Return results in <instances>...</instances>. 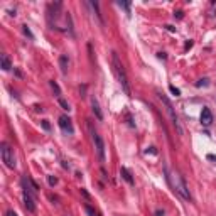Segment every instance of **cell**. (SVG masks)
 Listing matches in <instances>:
<instances>
[{"mask_svg":"<svg viewBox=\"0 0 216 216\" xmlns=\"http://www.w3.org/2000/svg\"><path fill=\"white\" fill-rule=\"evenodd\" d=\"M120 176H122L123 179H125L130 186H134V177H132V174L128 172V169H127V167H120Z\"/></svg>","mask_w":216,"mask_h":216,"instance_id":"13","label":"cell"},{"mask_svg":"<svg viewBox=\"0 0 216 216\" xmlns=\"http://www.w3.org/2000/svg\"><path fill=\"white\" fill-rule=\"evenodd\" d=\"M165 213H164V209H157L155 211V216H164Z\"/></svg>","mask_w":216,"mask_h":216,"instance_id":"24","label":"cell"},{"mask_svg":"<svg viewBox=\"0 0 216 216\" xmlns=\"http://www.w3.org/2000/svg\"><path fill=\"white\" fill-rule=\"evenodd\" d=\"M90 130H91V139H93L95 150H96L98 160H100V162H105V142H103L101 135H100L96 130H93V127H91V123H90Z\"/></svg>","mask_w":216,"mask_h":216,"instance_id":"4","label":"cell"},{"mask_svg":"<svg viewBox=\"0 0 216 216\" xmlns=\"http://www.w3.org/2000/svg\"><path fill=\"white\" fill-rule=\"evenodd\" d=\"M0 152H2V160L9 169H15V155H14V149L10 147L7 142H2L0 145Z\"/></svg>","mask_w":216,"mask_h":216,"instance_id":"5","label":"cell"},{"mask_svg":"<svg viewBox=\"0 0 216 216\" xmlns=\"http://www.w3.org/2000/svg\"><path fill=\"white\" fill-rule=\"evenodd\" d=\"M0 64H2V69H3V71H10L12 63H10V57L7 56V54H2V56H0Z\"/></svg>","mask_w":216,"mask_h":216,"instance_id":"12","label":"cell"},{"mask_svg":"<svg viewBox=\"0 0 216 216\" xmlns=\"http://www.w3.org/2000/svg\"><path fill=\"white\" fill-rule=\"evenodd\" d=\"M57 101H59V105L63 106V110H66V111H69V110H71V108H69V103L66 101L64 98H57Z\"/></svg>","mask_w":216,"mask_h":216,"instance_id":"17","label":"cell"},{"mask_svg":"<svg viewBox=\"0 0 216 216\" xmlns=\"http://www.w3.org/2000/svg\"><path fill=\"white\" fill-rule=\"evenodd\" d=\"M169 90H171V93H172V95H176V96H179V95H181V91H179V90H177V88H176V86H172V85H171V86H169Z\"/></svg>","mask_w":216,"mask_h":216,"instance_id":"22","label":"cell"},{"mask_svg":"<svg viewBox=\"0 0 216 216\" xmlns=\"http://www.w3.org/2000/svg\"><path fill=\"white\" fill-rule=\"evenodd\" d=\"M91 110H93L95 117L98 120H103V111H101V108H100V103H98L96 96H91Z\"/></svg>","mask_w":216,"mask_h":216,"instance_id":"10","label":"cell"},{"mask_svg":"<svg viewBox=\"0 0 216 216\" xmlns=\"http://www.w3.org/2000/svg\"><path fill=\"white\" fill-rule=\"evenodd\" d=\"M189 47H193V41H189V42H186V46H184V49H189Z\"/></svg>","mask_w":216,"mask_h":216,"instance_id":"26","label":"cell"},{"mask_svg":"<svg viewBox=\"0 0 216 216\" xmlns=\"http://www.w3.org/2000/svg\"><path fill=\"white\" fill-rule=\"evenodd\" d=\"M149 152H150V154H157V150L154 147H149V150H145V154H149Z\"/></svg>","mask_w":216,"mask_h":216,"instance_id":"25","label":"cell"},{"mask_svg":"<svg viewBox=\"0 0 216 216\" xmlns=\"http://www.w3.org/2000/svg\"><path fill=\"white\" fill-rule=\"evenodd\" d=\"M22 32H24V34H26V36L29 37V39H34V36H32V32H31V29H29L27 26H22Z\"/></svg>","mask_w":216,"mask_h":216,"instance_id":"18","label":"cell"},{"mask_svg":"<svg viewBox=\"0 0 216 216\" xmlns=\"http://www.w3.org/2000/svg\"><path fill=\"white\" fill-rule=\"evenodd\" d=\"M41 125H42V128H44V130H51V125H49V122H47V120H42V122H41Z\"/></svg>","mask_w":216,"mask_h":216,"instance_id":"23","label":"cell"},{"mask_svg":"<svg viewBox=\"0 0 216 216\" xmlns=\"http://www.w3.org/2000/svg\"><path fill=\"white\" fill-rule=\"evenodd\" d=\"M59 128L64 132V134H68V135H73L74 134V127H73V120L68 117V115H61L59 117Z\"/></svg>","mask_w":216,"mask_h":216,"instance_id":"6","label":"cell"},{"mask_svg":"<svg viewBox=\"0 0 216 216\" xmlns=\"http://www.w3.org/2000/svg\"><path fill=\"white\" fill-rule=\"evenodd\" d=\"M7 216H17V213H15V211H7Z\"/></svg>","mask_w":216,"mask_h":216,"instance_id":"28","label":"cell"},{"mask_svg":"<svg viewBox=\"0 0 216 216\" xmlns=\"http://www.w3.org/2000/svg\"><path fill=\"white\" fill-rule=\"evenodd\" d=\"M157 57H159V59H165V52H159V54H157Z\"/></svg>","mask_w":216,"mask_h":216,"instance_id":"27","label":"cell"},{"mask_svg":"<svg viewBox=\"0 0 216 216\" xmlns=\"http://www.w3.org/2000/svg\"><path fill=\"white\" fill-rule=\"evenodd\" d=\"M111 64H113V71H115V74H117V80L120 83V86H122V90L125 91V95L132 96V90H130V83H128L127 71H125V68H123L122 61H120L118 54L115 51L111 52Z\"/></svg>","mask_w":216,"mask_h":216,"instance_id":"2","label":"cell"},{"mask_svg":"<svg viewBox=\"0 0 216 216\" xmlns=\"http://www.w3.org/2000/svg\"><path fill=\"white\" fill-rule=\"evenodd\" d=\"M199 120H201V125H203V127H209L211 123H213V113H211V110H209L208 106H203Z\"/></svg>","mask_w":216,"mask_h":216,"instance_id":"8","label":"cell"},{"mask_svg":"<svg viewBox=\"0 0 216 216\" xmlns=\"http://www.w3.org/2000/svg\"><path fill=\"white\" fill-rule=\"evenodd\" d=\"M49 85H51V88H52V91H54V95H56L57 98H61L59 95H61V88H59V85H57L56 81H49Z\"/></svg>","mask_w":216,"mask_h":216,"instance_id":"15","label":"cell"},{"mask_svg":"<svg viewBox=\"0 0 216 216\" xmlns=\"http://www.w3.org/2000/svg\"><path fill=\"white\" fill-rule=\"evenodd\" d=\"M208 159H209V160H214V162H216V155H213V154H209V155H208Z\"/></svg>","mask_w":216,"mask_h":216,"instance_id":"29","label":"cell"},{"mask_svg":"<svg viewBox=\"0 0 216 216\" xmlns=\"http://www.w3.org/2000/svg\"><path fill=\"white\" fill-rule=\"evenodd\" d=\"M85 211H86V214H88V216H100L98 211L93 209V208H91L90 204H85Z\"/></svg>","mask_w":216,"mask_h":216,"instance_id":"16","label":"cell"},{"mask_svg":"<svg viewBox=\"0 0 216 216\" xmlns=\"http://www.w3.org/2000/svg\"><path fill=\"white\" fill-rule=\"evenodd\" d=\"M47 182H49V186H56L57 184V177H54V176H47Z\"/></svg>","mask_w":216,"mask_h":216,"instance_id":"19","label":"cell"},{"mask_svg":"<svg viewBox=\"0 0 216 216\" xmlns=\"http://www.w3.org/2000/svg\"><path fill=\"white\" fill-rule=\"evenodd\" d=\"M157 96H159V100H160L162 103H164V106H165V111H167V115H169V118H171L172 125L177 128V134H179V135H182V127H181L179 120H177V115H176V111H174V106H172L171 100H169L167 96H165V95L162 93L160 90H157Z\"/></svg>","mask_w":216,"mask_h":216,"instance_id":"3","label":"cell"},{"mask_svg":"<svg viewBox=\"0 0 216 216\" xmlns=\"http://www.w3.org/2000/svg\"><path fill=\"white\" fill-rule=\"evenodd\" d=\"M24 206H26L27 211H31V213H34L36 211V201H34V196H31L29 193L24 191Z\"/></svg>","mask_w":216,"mask_h":216,"instance_id":"9","label":"cell"},{"mask_svg":"<svg viewBox=\"0 0 216 216\" xmlns=\"http://www.w3.org/2000/svg\"><path fill=\"white\" fill-rule=\"evenodd\" d=\"M118 5H120V7H123V9L127 10V14L130 15V3H128V2H118Z\"/></svg>","mask_w":216,"mask_h":216,"instance_id":"20","label":"cell"},{"mask_svg":"<svg viewBox=\"0 0 216 216\" xmlns=\"http://www.w3.org/2000/svg\"><path fill=\"white\" fill-rule=\"evenodd\" d=\"M20 182H22V188H24L26 193H29L31 196H34V198L37 196V189H39V188H37V184L29 176H22V181H20Z\"/></svg>","mask_w":216,"mask_h":216,"instance_id":"7","label":"cell"},{"mask_svg":"<svg viewBox=\"0 0 216 216\" xmlns=\"http://www.w3.org/2000/svg\"><path fill=\"white\" fill-rule=\"evenodd\" d=\"M209 83H208V78H203V80H199L198 83H196V86L198 88H201V86H208Z\"/></svg>","mask_w":216,"mask_h":216,"instance_id":"21","label":"cell"},{"mask_svg":"<svg viewBox=\"0 0 216 216\" xmlns=\"http://www.w3.org/2000/svg\"><path fill=\"white\" fill-rule=\"evenodd\" d=\"M68 64H69V57L66 56V54H63V56L59 57V68H61V73L64 74H68Z\"/></svg>","mask_w":216,"mask_h":216,"instance_id":"11","label":"cell"},{"mask_svg":"<svg viewBox=\"0 0 216 216\" xmlns=\"http://www.w3.org/2000/svg\"><path fill=\"white\" fill-rule=\"evenodd\" d=\"M90 5H91V9L95 10V14H96V17H98V22L103 26V17H101V14H100V5H98V2H90Z\"/></svg>","mask_w":216,"mask_h":216,"instance_id":"14","label":"cell"},{"mask_svg":"<svg viewBox=\"0 0 216 216\" xmlns=\"http://www.w3.org/2000/svg\"><path fill=\"white\" fill-rule=\"evenodd\" d=\"M164 172H165V179H167V182H169V186L172 188V191H176L182 199L191 201L193 196H191V193H189V189H188V186H186V182H184V179H182L181 174L177 171H171L169 167H164Z\"/></svg>","mask_w":216,"mask_h":216,"instance_id":"1","label":"cell"}]
</instances>
